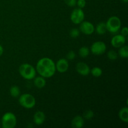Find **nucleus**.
<instances>
[{
	"label": "nucleus",
	"mask_w": 128,
	"mask_h": 128,
	"mask_svg": "<svg viewBox=\"0 0 128 128\" xmlns=\"http://www.w3.org/2000/svg\"><path fill=\"white\" fill-rule=\"evenodd\" d=\"M80 25V31L86 35H90L94 31V26L91 22L88 21H82Z\"/></svg>",
	"instance_id": "obj_8"
},
{
	"label": "nucleus",
	"mask_w": 128,
	"mask_h": 128,
	"mask_svg": "<svg viewBox=\"0 0 128 128\" xmlns=\"http://www.w3.org/2000/svg\"><path fill=\"white\" fill-rule=\"evenodd\" d=\"M19 72L23 78L28 80H32L36 76L35 69L29 64H21L19 68Z\"/></svg>",
	"instance_id": "obj_2"
},
{
	"label": "nucleus",
	"mask_w": 128,
	"mask_h": 128,
	"mask_svg": "<svg viewBox=\"0 0 128 128\" xmlns=\"http://www.w3.org/2000/svg\"><path fill=\"white\" fill-rule=\"evenodd\" d=\"M111 44L113 47L118 48L124 46L126 42V37L122 34H118L114 36L111 40Z\"/></svg>",
	"instance_id": "obj_9"
},
{
	"label": "nucleus",
	"mask_w": 128,
	"mask_h": 128,
	"mask_svg": "<svg viewBox=\"0 0 128 128\" xmlns=\"http://www.w3.org/2000/svg\"><path fill=\"white\" fill-rule=\"evenodd\" d=\"M128 28L127 27H124L121 30V34L124 36H128Z\"/></svg>",
	"instance_id": "obj_27"
},
{
	"label": "nucleus",
	"mask_w": 128,
	"mask_h": 128,
	"mask_svg": "<svg viewBox=\"0 0 128 128\" xmlns=\"http://www.w3.org/2000/svg\"><path fill=\"white\" fill-rule=\"evenodd\" d=\"M76 71L82 76H87L90 74V69L87 64L80 62L76 65Z\"/></svg>",
	"instance_id": "obj_10"
},
{
	"label": "nucleus",
	"mask_w": 128,
	"mask_h": 128,
	"mask_svg": "<svg viewBox=\"0 0 128 128\" xmlns=\"http://www.w3.org/2000/svg\"><path fill=\"white\" fill-rule=\"evenodd\" d=\"M34 122L37 125H41L45 120L44 113L42 111H38L34 115Z\"/></svg>",
	"instance_id": "obj_12"
},
{
	"label": "nucleus",
	"mask_w": 128,
	"mask_h": 128,
	"mask_svg": "<svg viewBox=\"0 0 128 128\" xmlns=\"http://www.w3.org/2000/svg\"><path fill=\"white\" fill-rule=\"evenodd\" d=\"M19 102L22 107L27 109H31L36 104V100L33 96L30 94H23L20 96Z\"/></svg>",
	"instance_id": "obj_5"
},
{
	"label": "nucleus",
	"mask_w": 128,
	"mask_h": 128,
	"mask_svg": "<svg viewBox=\"0 0 128 128\" xmlns=\"http://www.w3.org/2000/svg\"><path fill=\"white\" fill-rule=\"evenodd\" d=\"M79 54H80V56L82 58H86L90 54V50L86 46H83V47L81 48L79 50Z\"/></svg>",
	"instance_id": "obj_18"
},
{
	"label": "nucleus",
	"mask_w": 128,
	"mask_h": 128,
	"mask_svg": "<svg viewBox=\"0 0 128 128\" xmlns=\"http://www.w3.org/2000/svg\"><path fill=\"white\" fill-rule=\"evenodd\" d=\"M76 4H77L78 6V7L82 9L85 7L86 2L85 0H78V1H77V2H76Z\"/></svg>",
	"instance_id": "obj_26"
},
{
	"label": "nucleus",
	"mask_w": 128,
	"mask_h": 128,
	"mask_svg": "<svg viewBox=\"0 0 128 128\" xmlns=\"http://www.w3.org/2000/svg\"><path fill=\"white\" fill-rule=\"evenodd\" d=\"M84 19V13L81 8L74 9L71 14V20L73 23L78 24L82 22Z\"/></svg>",
	"instance_id": "obj_6"
},
{
	"label": "nucleus",
	"mask_w": 128,
	"mask_h": 128,
	"mask_svg": "<svg viewBox=\"0 0 128 128\" xmlns=\"http://www.w3.org/2000/svg\"><path fill=\"white\" fill-rule=\"evenodd\" d=\"M38 72L43 78H50L53 76L56 71V65L52 60L43 58L39 60L36 64Z\"/></svg>",
	"instance_id": "obj_1"
},
{
	"label": "nucleus",
	"mask_w": 128,
	"mask_h": 128,
	"mask_svg": "<svg viewBox=\"0 0 128 128\" xmlns=\"http://www.w3.org/2000/svg\"><path fill=\"white\" fill-rule=\"evenodd\" d=\"M34 84L35 86L38 88H42L46 85V81L44 79L42 76H40V77H37L34 79Z\"/></svg>",
	"instance_id": "obj_15"
},
{
	"label": "nucleus",
	"mask_w": 128,
	"mask_h": 128,
	"mask_svg": "<svg viewBox=\"0 0 128 128\" xmlns=\"http://www.w3.org/2000/svg\"><path fill=\"white\" fill-rule=\"evenodd\" d=\"M70 34L72 38H76L80 36V31L77 28H73L70 31Z\"/></svg>",
	"instance_id": "obj_23"
},
{
	"label": "nucleus",
	"mask_w": 128,
	"mask_h": 128,
	"mask_svg": "<svg viewBox=\"0 0 128 128\" xmlns=\"http://www.w3.org/2000/svg\"><path fill=\"white\" fill-rule=\"evenodd\" d=\"M107 31V28H106V24L105 22H100L97 25L96 28V31L98 34H104L106 33Z\"/></svg>",
	"instance_id": "obj_16"
},
{
	"label": "nucleus",
	"mask_w": 128,
	"mask_h": 128,
	"mask_svg": "<svg viewBox=\"0 0 128 128\" xmlns=\"http://www.w3.org/2000/svg\"><path fill=\"white\" fill-rule=\"evenodd\" d=\"M119 55L122 58H127L128 57V46H122L119 50Z\"/></svg>",
	"instance_id": "obj_17"
},
{
	"label": "nucleus",
	"mask_w": 128,
	"mask_h": 128,
	"mask_svg": "<svg viewBox=\"0 0 128 128\" xmlns=\"http://www.w3.org/2000/svg\"><path fill=\"white\" fill-rule=\"evenodd\" d=\"M2 53H3V48L2 47V46L0 45V56H1Z\"/></svg>",
	"instance_id": "obj_28"
},
{
	"label": "nucleus",
	"mask_w": 128,
	"mask_h": 128,
	"mask_svg": "<svg viewBox=\"0 0 128 128\" xmlns=\"http://www.w3.org/2000/svg\"><path fill=\"white\" fill-rule=\"evenodd\" d=\"M108 57L111 60H116L118 58V53L114 50H111L108 53Z\"/></svg>",
	"instance_id": "obj_21"
},
{
	"label": "nucleus",
	"mask_w": 128,
	"mask_h": 128,
	"mask_svg": "<svg viewBox=\"0 0 128 128\" xmlns=\"http://www.w3.org/2000/svg\"><path fill=\"white\" fill-rule=\"evenodd\" d=\"M10 94L12 97L17 98L20 94V90L19 87L16 86H12L10 88Z\"/></svg>",
	"instance_id": "obj_19"
},
{
	"label": "nucleus",
	"mask_w": 128,
	"mask_h": 128,
	"mask_svg": "<svg viewBox=\"0 0 128 128\" xmlns=\"http://www.w3.org/2000/svg\"><path fill=\"white\" fill-rule=\"evenodd\" d=\"M93 116L94 112L91 110H88V111H85L83 114V117L86 120H91Z\"/></svg>",
	"instance_id": "obj_22"
},
{
	"label": "nucleus",
	"mask_w": 128,
	"mask_h": 128,
	"mask_svg": "<svg viewBox=\"0 0 128 128\" xmlns=\"http://www.w3.org/2000/svg\"><path fill=\"white\" fill-rule=\"evenodd\" d=\"M122 1H124V2H128V0H122Z\"/></svg>",
	"instance_id": "obj_29"
},
{
	"label": "nucleus",
	"mask_w": 128,
	"mask_h": 128,
	"mask_svg": "<svg viewBox=\"0 0 128 128\" xmlns=\"http://www.w3.org/2000/svg\"><path fill=\"white\" fill-rule=\"evenodd\" d=\"M119 117L121 121L125 122H128V108L127 107L123 108L119 112Z\"/></svg>",
	"instance_id": "obj_14"
},
{
	"label": "nucleus",
	"mask_w": 128,
	"mask_h": 128,
	"mask_svg": "<svg viewBox=\"0 0 128 128\" xmlns=\"http://www.w3.org/2000/svg\"><path fill=\"white\" fill-rule=\"evenodd\" d=\"M0 127H1V126H0Z\"/></svg>",
	"instance_id": "obj_30"
},
{
	"label": "nucleus",
	"mask_w": 128,
	"mask_h": 128,
	"mask_svg": "<svg viewBox=\"0 0 128 128\" xmlns=\"http://www.w3.org/2000/svg\"><path fill=\"white\" fill-rule=\"evenodd\" d=\"M107 30L111 33H116L121 28V22L120 19L117 16L110 18L106 23Z\"/></svg>",
	"instance_id": "obj_3"
},
{
	"label": "nucleus",
	"mask_w": 128,
	"mask_h": 128,
	"mask_svg": "<svg viewBox=\"0 0 128 128\" xmlns=\"http://www.w3.org/2000/svg\"><path fill=\"white\" fill-rule=\"evenodd\" d=\"M84 120L81 116H77L73 118L71 122V126L74 128H81L83 126Z\"/></svg>",
	"instance_id": "obj_13"
},
{
	"label": "nucleus",
	"mask_w": 128,
	"mask_h": 128,
	"mask_svg": "<svg viewBox=\"0 0 128 128\" xmlns=\"http://www.w3.org/2000/svg\"><path fill=\"white\" fill-rule=\"evenodd\" d=\"M91 74H92V76H94V77H100V76H101L102 73V71L100 68L99 67H94L91 70Z\"/></svg>",
	"instance_id": "obj_20"
},
{
	"label": "nucleus",
	"mask_w": 128,
	"mask_h": 128,
	"mask_svg": "<svg viewBox=\"0 0 128 128\" xmlns=\"http://www.w3.org/2000/svg\"><path fill=\"white\" fill-rule=\"evenodd\" d=\"M66 58H67L68 60H72L76 58V54L74 51H71L68 53V54L66 55Z\"/></svg>",
	"instance_id": "obj_24"
},
{
	"label": "nucleus",
	"mask_w": 128,
	"mask_h": 128,
	"mask_svg": "<svg viewBox=\"0 0 128 128\" xmlns=\"http://www.w3.org/2000/svg\"><path fill=\"white\" fill-rule=\"evenodd\" d=\"M65 3L69 6H71V7H72V6H74L76 4V2H77V1L76 0H64Z\"/></svg>",
	"instance_id": "obj_25"
},
{
	"label": "nucleus",
	"mask_w": 128,
	"mask_h": 128,
	"mask_svg": "<svg viewBox=\"0 0 128 128\" xmlns=\"http://www.w3.org/2000/svg\"><path fill=\"white\" fill-rule=\"evenodd\" d=\"M106 50V46L102 41L94 42L91 47V51L95 55H101L104 53Z\"/></svg>",
	"instance_id": "obj_7"
},
{
	"label": "nucleus",
	"mask_w": 128,
	"mask_h": 128,
	"mask_svg": "<svg viewBox=\"0 0 128 128\" xmlns=\"http://www.w3.org/2000/svg\"><path fill=\"white\" fill-rule=\"evenodd\" d=\"M16 118L12 112H6L2 118V127L3 128H13L16 125Z\"/></svg>",
	"instance_id": "obj_4"
},
{
	"label": "nucleus",
	"mask_w": 128,
	"mask_h": 128,
	"mask_svg": "<svg viewBox=\"0 0 128 128\" xmlns=\"http://www.w3.org/2000/svg\"><path fill=\"white\" fill-rule=\"evenodd\" d=\"M68 62L65 59H60L59 61H58L56 65V70H57L60 72H65L68 70Z\"/></svg>",
	"instance_id": "obj_11"
}]
</instances>
